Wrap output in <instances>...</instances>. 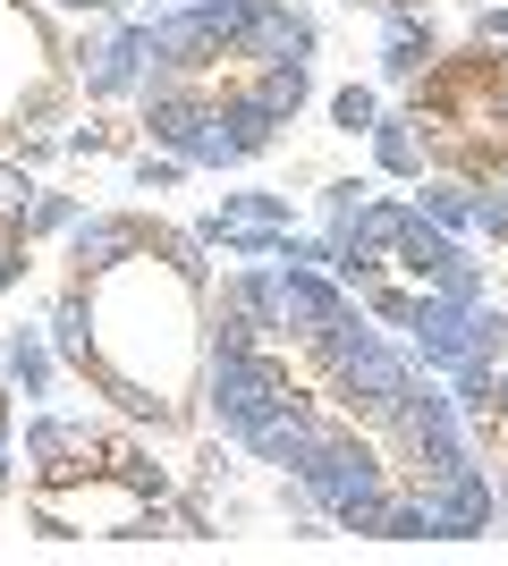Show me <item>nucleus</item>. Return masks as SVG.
<instances>
[{"instance_id":"nucleus-16","label":"nucleus","mask_w":508,"mask_h":566,"mask_svg":"<svg viewBox=\"0 0 508 566\" xmlns=\"http://www.w3.org/2000/svg\"><path fill=\"white\" fill-rule=\"evenodd\" d=\"M424 212H433V229H475V195L466 187H424Z\"/></svg>"},{"instance_id":"nucleus-21","label":"nucleus","mask_w":508,"mask_h":566,"mask_svg":"<svg viewBox=\"0 0 508 566\" xmlns=\"http://www.w3.org/2000/svg\"><path fill=\"white\" fill-rule=\"evenodd\" d=\"M178 169H187L178 153H169V161H153V153H145V169H136V178H145V187H178Z\"/></svg>"},{"instance_id":"nucleus-2","label":"nucleus","mask_w":508,"mask_h":566,"mask_svg":"<svg viewBox=\"0 0 508 566\" xmlns=\"http://www.w3.org/2000/svg\"><path fill=\"white\" fill-rule=\"evenodd\" d=\"M289 373L271 364V355L255 347H220L212 355V406H220V431H246V423H263L271 406H289Z\"/></svg>"},{"instance_id":"nucleus-13","label":"nucleus","mask_w":508,"mask_h":566,"mask_svg":"<svg viewBox=\"0 0 508 566\" xmlns=\"http://www.w3.org/2000/svg\"><path fill=\"white\" fill-rule=\"evenodd\" d=\"M212 229H289V203H280V195H229V203L204 220V237Z\"/></svg>"},{"instance_id":"nucleus-12","label":"nucleus","mask_w":508,"mask_h":566,"mask_svg":"<svg viewBox=\"0 0 508 566\" xmlns=\"http://www.w3.org/2000/svg\"><path fill=\"white\" fill-rule=\"evenodd\" d=\"M373 161L390 178H415L424 169V144H415V118H373Z\"/></svg>"},{"instance_id":"nucleus-19","label":"nucleus","mask_w":508,"mask_h":566,"mask_svg":"<svg viewBox=\"0 0 508 566\" xmlns=\"http://www.w3.org/2000/svg\"><path fill=\"white\" fill-rule=\"evenodd\" d=\"M18 271H25V229L0 220V287H18Z\"/></svg>"},{"instance_id":"nucleus-8","label":"nucleus","mask_w":508,"mask_h":566,"mask_svg":"<svg viewBox=\"0 0 508 566\" xmlns=\"http://www.w3.org/2000/svg\"><path fill=\"white\" fill-rule=\"evenodd\" d=\"M331 313H348V305H339V287H331V280H305V271H289V280H271V322H280V331L297 322V331L314 338L322 322H331Z\"/></svg>"},{"instance_id":"nucleus-17","label":"nucleus","mask_w":508,"mask_h":566,"mask_svg":"<svg viewBox=\"0 0 508 566\" xmlns=\"http://www.w3.org/2000/svg\"><path fill=\"white\" fill-rule=\"evenodd\" d=\"M25 203H34V178L0 161V220H25Z\"/></svg>"},{"instance_id":"nucleus-9","label":"nucleus","mask_w":508,"mask_h":566,"mask_svg":"<svg viewBox=\"0 0 508 566\" xmlns=\"http://www.w3.org/2000/svg\"><path fill=\"white\" fill-rule=\"evenodd\" d=\"M136 245H145V229H136V220H85L69 262H76V280H85V271H120Z\"/></svg>"},{"instance_id":"nucleus-14","label":"nucleus","mask_w":508,"mask_h":566,"mask_svg":"<svg viewBox=\"0 0 508 566\" xmlns=\"http://www.w3.org/2000/svg\"><path fill=\"white\" fill-rule=\"evenodd\" d=\"M255 102H263V111L280 118V127H289V118H297V102H305V60H271V69H263V85H255Z\"/></svg>"},{"instance_id":"nucleus-20","label":"nucleus","mask_w":508,"mask_h":566,"mask_svg":"<svg viewBox=\"0 0 508 566\" xmlns=\"http://www.w3.org/2000/svg\"><path fill=\"white\" fill-rule=\"evenodd\" d=\"M475 229H491V237H508V203H500V195H475Z\"/></svg>"},{"instance_id":"nucleus-23","label":"nucleus","mask_w":508,"mask_h":566,"mask_svg":"<svg viewBox=\"0 0 508 566\" xmlns=\"http://www.w3.org/2000/svg\"><path fill=\"white\" fill-rule=\"evenodd\" d=\"M491 415H500V423H508V373H500V389H491Z\"/></svg>"},{"instance_id":"nucleus-4","label":"nucleus","mask_w":508,"mask_h":566,"mask_svg":"<svg viewBox=\"0 0 508 566\" xmlns=\"http://www.w3.org/2000/svg\"><path fill=\"white\" fill-rule=\"evenodd\" d=\"M145 127L178 153V161H238V144L220 136V111H204V102L178 94V85H162V94L145 102Z\"/></svg>"},{"instance_id":"nucleus-1","label":"nucleus","mask_w":508,"mask_h":566,"mask_svg":"<svg viewBox=\"0 0 508 566\" xmlns=\"http://www.w3.org/2000/svg\"><path fill=\"white\" fill-rule=\"evenodd\" d=\"M297 482H305V499H322L348 533H373L382 507H390V482H382V465H373V449L348 440V431H314V449L297 457Z\"/></svg>"},{"instance_id":"nucleus-5","label":"nucleus","mask_w":508,"mask_h":566,"mask_svg":"<svg viewBox=\"0 0 508 566\" xmlns=\"http://www.w3.org/2000/svg\"><path fill=\"white\" fill-rule=\"evenodd\" d=\"M238 51L246 60H305L314 51V25L305 18H289V9H271V0H246V25H238Z\"/></svg>"},{"instance_id":"nucleus-3","label":"nucleus","mask_w":508,"mask_h":566,"mask_svg":"<svg viewBox=\"0 0 508 566\" xmlns=\"http://www.w3.org/2000/svg\"><path fill=\"white\" fill-rule=\"evenodd\" d=\"M238 25H246V0H195L187 18L153 25V60L162 69H204V60H220L238 43Z\"/></svg>"},{"instance_id":"nucleus-7","label":"nucleus","mask_w":508,"mask_h":566,"mask_svg":"<svg viewBox=\"0 0 508 566\" xmlns=\"http://www.w3.org/2000/svg\"><path fill=\"white\" fill-rule=\"evenodd\" d=\"M314 415H305V406H271V415H263V423H246L238 431V440H246V449H255V457H263V465H297V457H305V449H314Z\"/></svg>"},{"instance_id":"nucleus-15","label":"nucleus","mask_w":508,"mask_h":566,"mask_svg":"<svg viewBox=\"0 0 508 566\" xmlns=\"http://www.w3.org/2000/svg\"><path fill=\"white\" fill-rule=\"evenodd\" d=\"M0 364H9V380H18L25 398H43V380H51V355H43V338H34V331H18V338H9V355H0Z\"/></svg>"},{"instance_id":"nucleus-22","label":"nucleus","mask_w":508,"mask_h":566,"mask_svg":"<svg viewBox=\"0 0 508 566\" xmlns=\"http://www.w3.org/2000/svg\"><path fill=\"white\" fill-rule=\"evenodd\" d=\"M484 43H508V9H484V25H475Z\"/></svg>"},{"instance_id":"nucleus-18","label":"nucleus","mask_w":508,"mask_h":566,"mask_svg":"<svg viewBox=\"0 0 508 566\" xmlns=\"http://www.w3.org/2000/svg\"><path fill=\"white\" fill-rule=\"evenodd\" d=\"M331 118H339V127H348V136H356V127H373V118H382V111H373V94H364V85H348V94L331 102Z\"/></svg>"},{"instance_id":"nucleus-24","label":"nucleus","mask_w":508,"mask_h":566,"mask_svg":"<svg viewBox=\"0 0 508 566\" xmlns=\"http://www.w3.org/2000/svg\"><path fill=\"white\" fill-rule=\"evenodd\" d=\"M500 118H508V76H500Z\"/></svg>"},{"instance_id":"nucleus-6","label":"nucleus","mask_w":508,"mask_h":566,"mask_svg":"<svg viewBox=\"0 0 508 566\" xmlns=\"http://www.w3.org/2000/svg\"><path fill=\"white\" fill-rule=\"evenodd\" d=\"M145 60H153V25H127L111 43H94L85 51V94H127L145 76Z\"/></svg>"},{"instance_id":"nucleus-10","label":"nucleus","mask_w":508,"mask_h":566,"mask_svg":"<svg viewBox=\"0 0 508 566\" xmlns=\"http://www.w3.org/2000/svg\"><path fill=\"white\" fill-rule=\"evenodd\" d=\"M220 136L238 144V161H246V153H263V144L280 136V118H271L255 94H229V102H220Z\"/></svg>"},{"instance_id":"nucleus-25","label":"nucleus","mask_w":508,"mask_h":566,"mask_svg":"<svg viewBox=\"0 0 508 566\" xmlns=\"http://www.w3.org/2000/svg\"><path fill=\"white\" fill-rule=\"evenodd\" d=\"M500 499H508V482H500Z\"/></svg>"},{"instance_id":"nucleus-11","label":"nucleus","mask_w":508,"mask_h":566,"mask_svg":"<svg viewBox=\"0 0 508 566\" xmlns=\"http://www.w3.org/2000/svg\"><path fill=\"white\" fill-rule=\"evenodd\" d=\"M390 76H424L433 69V34L415 25V9H390V51H382Z\"/></svg>"}]
</instances>
